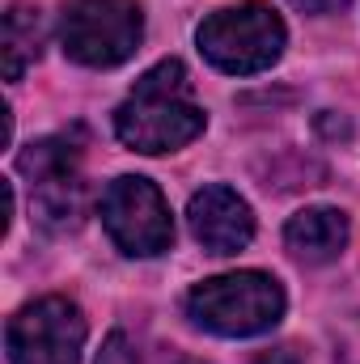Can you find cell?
<instances>
[{"label":"cell","instance_id":"6da1fadb","mask_svg":"<svg viewBox=\"0 0 360 364\" xmlns=\"http://www.w3.org/2000/svg\"><path fill=\"white\" fill-rule=\"evenodd\" d=\"M203 127H208V114L191 97V77L182 60L153 64L115 110V136L144 157L179 153L203 136Z\"/></svg>","mask_w":360,"mask_h":364},{"label":"cell","instance_id":"7a4b0ae2","mask_svg":"<svg viewBox=\"0 0 360 364\" xmlns=\"http://www.w3.org/2000/svg\"><path fill=\"white\" fill-rule=\"evenodd\" d=\"M284 288L268 272L212 275L186 292V318L221 339H250L284 318Z\"/></svg>","mask_w":360,"mask_h":364},{"label":"cell","instance_id":"3957f363","mask_svg":"<svg viewBox=\"0 0 360 364\" xmlns=\"http://www.w3.org/2000/svg\"><path fill=\"white\" fill-rule=\"evenodd\" d=\"M195 43L212 68L229 77H255V73H268L284 55L288 30L271 4L246 0V4H229L203 17V26L195 30Z\"/></svg>","mask_w":360,"mask_h":364},{"label":"cell","instance_id":"277c9868","mask_svg":"<svg viewBox=\"0 0 360 364\" xmlns=\"http://www.w3.org/2000/svg\"><path fill=\"white\" fill-rule=\"evenodd\" d=\"M144 38L140 0H68L60 13V47L81 68H119Z\"/></svg>","mask_w":360,"mask_h":364},{"label":"cell","instance_id":"5b68a950","mask_svg":"<svg viewBox=\"0 0 360 364\" xmlns=\"http://www.w3.org/2000/svg\"><path fill=\"white\" fill-rule=\"evenodd\" d=\"M17 170L30 178V208L34 220L47 233H68L85 216V178H81V144L68 136H47L34 140L21 157Z\"/></svg>","mask_w":360,"mask_h":364},{"label":"cell","instance_id":"8992f818","mask_svg":"<svg viewBox=\"0 0 360 364\" xmlns=\"http://www.w3.org/2000/svg\"><path fill=\"white\" fill-rule=\"evenodd\" d=\"M102 229L127 259H157L174 246L170 203L140 174H123L102 191Z\"/></svg>","mask_w":360,"mask_h":364},{"label":"cell","instance_id":"52a82bcc","mask_svg":"<svg viewBox=\"0 0 360 364\" xmlns=\"http://www.w3.org/2000/svg\"><path fill=\"white\" fill-rule=\"evenodd\" d=\"M85 314L68 296H38L9 318L4 348L9 364H81L85 352Z\"/></svg>","mask_w":360,"mask_h":364},{"label":"cell","instance_id":"ba28073f","mask_svg":"<svg viewBox=\"0 0 360 364\" xmlns=\"http://www.w3.org/2000/svg\"><path fill=\"white\" fill-rule=\"evenodd\" d=\"M186 225H191V237L208 255H238L255 237V212H250V203L233 186H221V182H212V186H203V191L191 195Z\"/></svg>","mask_w":360,"mask_h":364},{"label":"cell","instance_id":"9c48e42d","mask_svg":"<svg viewBox=\"0 0 360 364\" xmlns=\"http://www.w3.org/2000/svg\"><path fill=\"white\" fill-rule=\"evenodd\" d=\"M348 237H352V225L339 208H301L284 225V246L292 250V259L309 267L335 263L348 250Z\"/></svg>","mask_w":360,"mask_h":364},{"label":"cell","instance_id":"30bf717a","mask_svg":"<svg viewBox=\"0 0 360 364\" xmlns=\"http://www.w3.org/2000/svg\"><path fill=\"white\" fill-rule=\"evenodd\" d=\"M43 43H47V21L34 4H13L4 13V38H0V51H4V81H21L26 68H34V60L43 55Z\"/></svg>","mask_w":360,"mask_h":364},{"label":"cell","instance_id":"8fae6325","mask_svg":"<svg viewBox=\"0 0 360 364\" xmlns=\"http://www.w3.org/2000/svg\"><path fill=\"white\" fill-rule=\"evenodd\" d=\"M97 364H203V360H191V356H182L174 348H149V343H140L136 335L115 331V335L102 343Z\"/></svg>","mask_w":360,"mask_h":364},{"label":"cell","instance_id":"7c38bea8","mask_svg":"<svg viewBox=\"0 0 360 364\" xmlns=\"http://www.w3.org/2000/svg\"><path fill=\"white\" fill-rule=\"evenodd\" d=\"M250 364H305V356H301L292 343H280V348H271V352H259Z\"/></svg>","mask_w":360,"mask_h":364},{"label":"cell","instance_id":"4fadbf2b","mask_svg":"<svg viewBox=\"0 0 360 364\" xmlns=\"http://www.w3.org/2000/svg\"><path fill=\"white\" fill-rule=\"evenodd\" d=\"M288 4H297L301 13H335V9H344L348 0H288Z\"/></svg>","mask_w":360,"mask_h":364}]
</instances>
